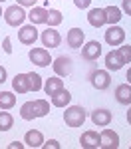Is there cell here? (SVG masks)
Segmentation results:
<instances>
[{
	"instance_id": "obj_1",
	"label": "cell",
	"mask_w": 131,
	"mask_h": 149,
	"mask_svg": "<svg viewBox=\"0 0 131 149\" xmlns=\"http://www.w3.org/2000/svg\"><path fill=\"white\" fill-rule=\"evenodd\" d=\"M64 121L68 127H82L85 121V109L82 105H70L64 111Z\"/></svg>"
},
{
	"instance_id": "obj_2",
	"label": "cell",
	"mask_w": 131,
	"mask_h": 149,
	"mask_svg": "<svg viewBox=\"0 0 131 149\" xmlns=\"http://www.w3.org/2000/svg\"><path fill=\"white\" fill-rule=\"evenodd\" d=\"M28 18V14L24 12V8L20 4H14V6H8L4 10V20L8 26H22L24 20Z\"/></svg>"
},
{
	"instance_id": "obj_3",
	"label": "cell",
	"mask_w": 131,
	"mask_h": 149,
	"mask_svg": "<svg viewBox=\"0 0 131 149\" xmlns=\"http://www.w3.org/2000/svg\"><path fill=\"white\" fill-rule=\"evenodd\" d=\"M28 58H30L32 64L40 66V68H46V66H50V64L54 62L46 48H32V50L28 52Z\"/></svg>"
},
{
	"instance_id": "obj_4",
	"label": "cell",
	"mask_w": 131,
	"mask_h": 149,
	"mask_svg": "<svg viewBox=\"0 0 131 149\" xmlns=\"http://www.w3.org/2000/svg\"><path fill=\"white\" fill-rule=\"evenodd\" d=\"M89 81L95 90H107L109 84H111V78H109V72L107 70H94L89 74Z\"/></svg>"
},
{
	"instance_id": "obj_5",
	"label": "cell",
	"mask_w": 131,
	"mask_h": 149,
	"mask_svg": "<svg viewBox=\"0 0 131 149\" xmlns=\"http://www.w3.org/2000/svg\"><path fill=\"white\" fill-rule=\"evenodd\" d=\"M52 68L56 72V76L64 78V76H70L71 70H73V64H71V58L70 56H60L52 62Z\"/></svg>"
},
{
	"instance_id": "obj_6",
	"label": "cell",
	"mask_w": 131,
	"mask_h": 149,
	"mask_svg": "<svg viewBox=\"0 0 131 149\" xmlns=\"http://www.w3.org/2000/svg\"><path fill=\"white\" fill-rule=\"evenodd\" d=\"M101 56V44L97 40H89L82 46V58L85 62H94Z\"/></svg>"
},
{
	"instance_id": "obj_7",
	"label": "cell",
	"mask_w": 131,
	"mask_h": 149,
	"mask_svg": "<svg viewBox=\"0 0 131 149\" xmlns=\"http://www.w3.org/2000/svg\"><path fill=\"white\" fill-rule=\"evenodd\" d=\"M38 30H36L34 24H26V26H20V30H18V40L22 42V44H26V46H32L36 40H38Z\"/></svg>"
},
{
	"instance_id": "obj_8",
	"label": "cell",
	"mask_w": 131,
	"mask_h": 149,
	"mask_svg": "<svg viewBox=\"0 0 131 149\" xmlns=\"http://www.w3.org/2000/svg\"><path fill=\"white\" fill-rule=\"evenodd\" d=\"M40 40H42V44L44 48H58L60 42H62V36L56 28H52V26H48L46 30L40 34Z\"/></svg>"
},
{
	"instance_id": "obj_9",
	"label": "cell",
	"mask_w": 131,
	"mask_h": 149,
	"mask_svg": "<svg viewBox=\"0 0 131 149\" xmlns=\"http://www.w3.org/2000/svg\"><path fill=\"white\" fill-rule=\"evenodd\" d=\"M105 42L109 46H121L123 42H125V30L123 28H119V26H109L105 32Z\"/></svg>"
},
{
	"instance_id": "obj_10",
	"label": "cell",
	"mask_w": 131,
	"mask_h": 149,
	"mask_svg": "<svg viewBox=\"0 0 131 149\" xmlns=\"http://www.w3.org/2000/svg\"><path fill=\"white\" fill-rule=\"evenodd\" d=\"M80 145L83 149H97L101 147V135L97 131H85L80 137Z\"/></svg>"
},
{
	"instance_id": "obj_11",
	"label": "cell",
	"mask_w": 131,
	"mask_h": 149,
	"mask_svg": "<svg viewBox=\"0 0 131 149\" xmlns=\"http://www.w3.org/2000/svg\"><path fill=\"white\" fill-rule=\"evenodd\" d=\"M123 58L119 54V50H111L109 54H105V68L107 72H119V70L123 68Z\"/></svg>"
},
{
	"instance_id": "obj_12",
	"label": "cell",
	"mask_w": 131,
	"mask_h": 149,
	"mask_svg": "<svg viewBox=\"0 0 131 149\" xmlns=\"http://www.w3.org/2000/svg\"><path fill=\"white\" fill-rule=\"evenodd\" d=\"M83 40H85V32H83L82 28H71L68 36H66V42H68V46L73 48V50H78V48L83 46Z\"/></svg>"
},
{
	"instance_id": "obj_13",
	"label": "cell",
	"mask_w": 131,
	"mask_h": 149,
	"mask_svg": "<svg viewBox=\"0 0 131 149\" xmlns=\"http://www.w3.org/2000/svg\"><path fill=\"white\" fill-rule=\"evenodd\" d=\"M99 135H101V147L103 149H117L119 147V135L113 129H103Z\"/></svg>"
},
{
	"instance_id": "obj_14",
	"label": "cell",
	"mask_w": 131,
	"mask_h": 149,
	"mask_svg": "<svg viewBox=\"0 0 131 149\" xmlns=\"http://www.w3.org/2000/svg\"><path fill=\"white\" fill-rule=\"evenodd\" d=\"M87 22L91 24L94 28H101L103 24H107L105 8H91V10L87 12Z\"/></svg>"
},
{
	"instance_id": "obj_15",
	"label": "cell",
	"mask_w": 131,
	"mask_h": 149,
	"mask_svg": "<svg viewBox=\"0 0 131 149\" xmlns=\"http://www.w3.org/2000/svg\"><path fill=\"white\" fill-rule=\"evenodd\" d=\"M64 90V80L60 78V76H52V78H48L46 81H44V92L52 97V95H56L58 92H62Z\"/></svg>"
},
{
	"instance_id": "obj_16",
	"label": "cell",
	"mask_w": 131,
	"mask_h": 149,
	"mask_svg": "<svg viewBox=\"0 0 131 149\" xmlns=\"http://www.w3.org/2000/svg\"><path fill=\"white\" fill-rule=\"evenodd\" d=\"M111 119H113V115H111L109 109H95V111H91V121L97 127H107L111 123Z\"/></svg>"
},
{
	"instance_id": "obj_17",
	"label": "cell",
	"mask_w": 131,
	"mask_h": 149,
	"mask_svg": "<svg viewBox=\"0 0 131 149\" xmlns=\"http://www.w3.org/2000/svg\"><path fill=\"white\" fill-rule=\"evenodd\" d=\"M24 143L28 145V147H42L44 145V135H42V131H38V129H30V131H26V135H24Z\"/></svg>"
},
{
	"instance_id": "obj_18",
	"label": "cell",
	"mask_w": 131,
	"mask_h": 149,
	"mask_svg": "<svg viewBox=\"0 0 131 149\" xmlns=\"http://www.w3.org/2000/svg\"><path fill=\"white\" fill-rule=\"evenodd\" d=\"M12 90L16 93H28L30 92V81H28V74H16L12 80Z\"/></svg>"
},
{
	"instance_id": "obj_19",
	"label": "cell",
	"mask_w": 131,
	"mask_h": 149,
	"mask_svg": "<svg viewBox=\"0 0 131 149\" xmlns=\"http://www.w3.org/2000/svg\"><path fill=\"white\" fill-rule=\"evenodd\" d=\"M115 100L123 105L131 103V84H119L115 88Z\"/></svg>"
},
{
	"instance_id": "obj_20",
	"label": "cell",
	"mask_w": 131,
	"mask_h": 149,
	"mask_svg": "<svg viewBox=\"0 0 131 149\" xmlns=\"http://www.w3.org/2000/svg\"><path fill=\"white\" fill-rule=\"evenodd\" d=\"M28 18H30V22L34 24H46L48 20V8H42V6H34L32 10L28 12Z\"/></svg>"
},
{
	"instance_id": "obj_21",
	"label": "cell",
	"mask_w": 131,
	"mask_h": 149,
	"mask_svg": "<svg viewBox=\"0 0 131 149\" xmlns=\"http://www.w3.org/2000/svg\"><path fill=\"white\" fill-rule=\"evenodd\" d=\"M71 102V93L64 88L62 92H58L56 95H52V105H56V107H66V105H70Z\"/></svg>"
},
{
	"instance_id": "obj_22",
	"label": "cell",
	"mask_w": 131,
	"mask_h": 149,
	"mask_svg": "<svg viewBox=\"0 0 131 149\" xmlns=\"http://www.w3.org/2000/svg\"><path fill=\"white\" fill-rule=\"evenodd\" d=\"M20 117H22V119H26V121H32V119H36V117H38L34 102H26V103H22V107H20Z\"/></svg>"
},
{
	"instance_id": "obj_23",
	"label": "cell",
	"mask_w": 131,
	"mask_h": 149,
	"mask_svg": "<svg viewBox=\"0 0 131 149\" xmlns=\"http://www.w3.org/2000/svg\"><path fill=\"white\" fill-rule=\"evenodd\" d=\"M16 105V95L12 92H0V109H12Z\"/></svg>"
},
{
	"instance_id": "obj_24",
	"label": "cell",
	"mask_w": 131,
	"mask_h": 149,
	"mask_svg": "<svg viewBox=\"0 0 131 149\" xmlns=\"http://www.w3.org/2000/svg\"><path fill=\"white\" fill-rule=\"evenodd\" d=\"M105 18H107V24H117L119 20H121V8H117V6H107L105 8Z\"/></svg>"
},
{
	"instance_id": "obj_25",
	"label": "cell",
	"mask_w": 131,
	"mask_h": 149,
	"mask_svg": "<svg viewBox=\"0 0 131 149\" xmlns=\"http://www.w3.org/2000/svg\"><path fill=\"white\" fill-rule=\"evenodd\" d=\"M14 125V117L8 113V109H0V131H8Z\"/></svg>"
},
{
	"instance_id": "obj_26",
	"label": "cell",
	"mask_w": 131,
	"mask_h": 149,
	"mask_svg": "<svg viewBox=\"0 0 131 149\" xmlns=\"http://www.w3.org/2000/svg\"><path fill=\"white\" fill-rule=\"evenodd\" d=\"M62 20H64V16H62V12H60V10H56V8H50V10H48V20H46L48 26L56 28V26L62 24Z\"/></svg>"
},
{
	"instance_id": "obj_27",
	"label": "cell",
	"mask_w": 131,
	"mask_h": 149,
	"mask_svg": "<svg viewBox=\"0 0 131 149\" xmlns=\"http://www.w3.org/2000/svg\"><path fill=\"white\" fill-rule=\"evenodd\" d=\"M28 81H30V92H40L44 88L42 84V76L36 72H28Z\"/></svg>"
},
{
	"instance_id": "obj_28",
	"label": "cell",
	"mask_w": 131,
	"mask_h": 149,
	"mask_svg": "<svg viewBox=\"0 0 131 149\" xmlns=\"http://www.w3.org/2000/svg\"><path fill=\"white\" fill-rule=\"evenodd\" d=\"M34 105H36L38 117H44V115L50 113V103H48L46 100H34Z\"/></svg>"
},
{
	"instance_id": "obj_29",
	"label": "cell",
	"mask_w": 131,
	"mask_h": 149,
	"mask_svg": "<svg viewBox=\"0 0 131 149\" xmlns=\"http://www.w3.org/2000/svg\"><path fill=\"white\" fill-rule=\"evenodd\" d=\"M121 58H123V62L125 64H131V46L129 44H121V48H117Z\"/></svg>"
},
{
	"instance_id": "obj_30",
	"label": "cell",
	"mask_w": 131,
	"mask_h": 149,
	"mask_svg": "<svg viewBox=\"0 0 131 149\" xmlns=\"http://www.w3.org/2000/svg\"><path fill=\"white\" fill-rule=\"evenodd\" d=\"M42 147H46V149H60L62 145H60L56 139H48V141H44V145Z\"/></svg>"
},
{
	"instance_id": "obj_31",
	"label": "cell",
	"mask_w": 131,
	"mask_h": 149,
	"mask_svg": "<svg viewBox=\"0 0 131 149\" xmlns=\"http://www.w3.org/2000/svg\"><path fill=\"white\" fill-rule=\"evenodd\" d=\"M2 50H4V54H12V40H10V38H4V42H2Z\"/></svg>"
},
{
	"instance_id": "obj_32",
	"label": "cell",
	"mask_w": 131,
	"mask_h": 149,
	"mask_svg": "<svg viewBox=\"0 0 131 149\" xmlns=\"http://www.w3.org/2000/svg\"><path fill=\"white\" fill-rule=\"evenodd\" d=\"M73 4L80 8V10H85V8H89V4H91V0H73Z\"/></svg>"
},
{
	"instance_id": "obj_33",
	"label": "cell",
	"mask_w": 131,
	"mask_h": 149,
	"mask_svg": "<svg viewBox=\"0 0 131 149\" xmlns=\"http://www.w3.org/2000/svg\"><path fill=\"white\" fill-rule=\"evenodd\" d=\"M121 10L125 12L127 16H131V0H123L121 2Z\"/></svg>"
},
{
	"instance_id": "obj_34",
	"label": "cell",
	"mask_w": 131,
	"mask_h": 149,
	"mask_svg": "<svg viewBox=\"0 0 131 149\" xmlns=\"http://www.w3.org/2000/svg\"><path fill=\"white\" fill-rule=\"evenodd\" d=\"M18 4H20V6H30V8H34L36 0H18Z\"/></svg>"
},
{
	"instance_id": "obj_35",
	"label": "cell",
	"mask_w": 131,
	"mask_h": 149,
	"mask_svg": "<svg viewBox=\"0 0 131 149\" xmlns=\"http://www.w3.org/2000/svg\"><path fill=\"white\" fill-rule=\"evenodd\" d=\"M24 145H26V143H20V141H12L8 147H10V149H24Z\"/></svg>"
},
{
	"instance_id": "obj_36",
	"label": "cell",
	"mask_w": 131,
	"mask_h": 149,
	"mask_svg": "<svg viewBox=\"0 0 131 149\" xmlns=\"http://www.w3.org/2000/svg\"><path fill=\"white\" fill-rule=\"evenodd\" d=\"M4 81H6V68L0 66V84H4Z\"/></svg>"
},
{
	"instance_id": "obj_37",
	"label": "cell",
	"mask_w": 131,
	"mask_h": 149,
	"mask_svg": "<svg viewBox=\"0 0 131 149\" xmlns=\"http://www.w3.org/2000/svg\"><path fill=\"white\" fill-rule=\"evenodd\" d=\"M127 123L131 125V107H129V111H127Z\"/></svg>"
},
{
	"instance_id": "obj_38",
	"label": "cell",
	"mask_w": 131,
	"mask_h": 149,
	"mask_svg": "<svg viewBox=\"0 0 131 149\" xmlns=\"http://www.w3.org/2000/svg\"><path fill=\"white\" fill-rule=\"evenodd\" d=\"M127 80H129V84H131V68H129V72H127Z\"/></svg>"
},
{
	"instance_id": "obj_39",
	"label": "cell",
	"mask_w": 131,
	"mask_h": 149,
	"mask_svg": "<svg viewBox=\"0 0 131 149\" xmlns=\"http://www.w3.org/2000/svg\"><path fill=\"white\" fill-rule=\"evenodd\" d=\"M2 16H4V14H2V8H0V18H2Z\"/></svg>"
},
{
	"instance_id": "obj_40",
	"label": "cell",
	"mask_w": 131,
	"mask_h": 149,
	"mask_svg": "<svg viewBox=\"0 0 131 149\" xmlns=\"http://www.w3.org/2000/svg\"><path fill=\"white\" fill-rule=\"evenodd\" d=\"M0 2H4V0H0Z\"/></svg>"
},
{
	"instance_id": "obj_41",
	"label": "cell",
	"mask_w": 131,
	"mask_h": 149,
	"mask_svg": "<svg viewBox=\"0 0 131 149\" xmlns=\"http://www.w3.org/2000/svg\"><path fill=\"white\" fill-rule=\"evenodd\" d=\"M48 2H50V0H48Z\"/></svg>"
}]
</instances>
